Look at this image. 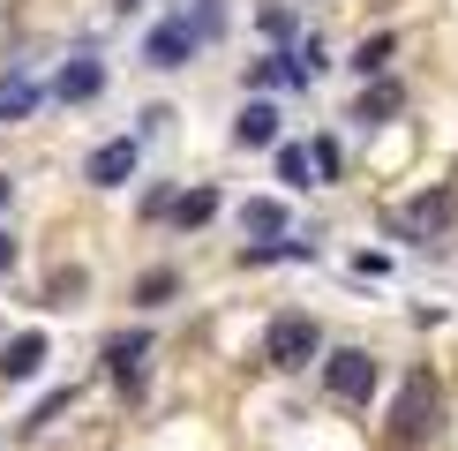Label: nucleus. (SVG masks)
I'll return each mask as SVG.
<instances>
[{
    "instance_id": "393cba45",
    "label": "nucleus",
    "mask_w": 458,
    "mask_h": 451,
    "mask_svg": "<svg viewBox=\"0 0 458 451\" xmlns=\"http://www.w3.org/2000/svg\"><path fill=\"white\" fill-rule=\"evenodd\" d=\"M113 8H121V15H136V8H143V0H113Z\"/></svg>"
},
{
    "instance_id": "b1692460",
    "label": "nucleus",
    "mask_w": 458,
    "mask_h": 451,
    "mask_svg": "<svg viewBox=\"0 0 458 451\" xmlns=\"http://www.w3.org/2000/svg\"><path fill=\"white\" fill-rule=\"evenodd\" d=\"M8 196H15V181H8V174H0V211H8Z\"/></svg>"
},
{
    "instance_id": "20e7f679",
    "label": "nucleus",
    "mask_w": 458,
    "mask_h": 451,
    "mask_svg": "<svg viewBox=\"0 0 458 451\" xmlns=\"http://www.w3.org/2000/svg\"><path fill=\"white\" fill-rule=\"evenodd\" d=\"M323 391H331L338 406H360V399L376 391V353H360V346L331 353V362H323Z\"/></svg>"
},
{
    "instance_id": "9b49d317",
    "label": "nucleus",
    "mask_w": 458,
    "mask_h": 451,
    "mask_svg": "<svg viewBox=\"0 0 458 451\" xmlns=\"http://www.w3.org/2000/svg\"><path fill=\"white\" fill-rule=\"evenodd\" d=\"M38 369H46V331H23V338L0 346V376H8V384H23V376H38Z\"/></svg>"
},
{
    "instance_id": "ddd939ff",
    "label": "nucleus",
    "mask_w": 458,
    "mask_h": 451,
    "mask_svg": "<svg viewBox=\"0 0 458 451\" xmlns=\"http://www.w3.org/2000/svg\"><path fill=\"white\" fill-rule=\"evenodd\" d=\"M38 98H46V90H38L23 68H8V75H0V121H23V113H30Z\"/></svg>"
},
{
    "instance_id": "7ed1b4c3",
    "label": "nucleus",
    "mask_w": 458,
    "mask_h": 451,
    "mask_svg": "<svg viewBox=\"0 0 458 451\" xmlns=\"http://www.w3.org/2000/svg\"><path fill=\"white\" fill-rule=\"evenodd\" d=\"M316 353H323V331H316V316H278V324L271 331H263V362H271V369H285V376H293V369H309L316 362Z\"/></svg>"
},
{
    "instance_id": "6e6552de",
    "label": "nucleus",
    "mask_w": 458,
    "mask_h": 451,
    "mask_svg": "<svg viewBox=\"0 0 458 451\" xmlns=\"http://www.w3.org/2000/svg\"><path fill=\"white\" fill-rule=\"evenodd\" d=\"M98 90H106V61H83V53L53 75V98H61V106H90Z\"/></svg>"
},
{
    "instance_id": "4468645a",
    "label": "nucleus",
    "mask_w": 458,
    "mask_h": 451,
    "mask_svg": "<svg viewBox=\"0 0 458 451\" xmlns=\"http://www.w3.org/2000/svg\"><path fill=\"white\" fill-rule=\"evenodd\" d=\"M218 218V188H188V196H174V226L181 234H196V226Z\"/></svg>"
},
{
    "instance_id": "4be33fe9",
    "label": "nucleus",
    "mask_w": 458,
    "mask_h": 451,
    "mask_svg": "<svg viewBox=\"0 0 458 451\" xmlns=\"http://www.w3.org/2000/svg\"><path fill=\"white\" fill-rule=\"evenodd\" d=\"M309 158H316V181H338V143H331V136L309 143Z\"/></svg>"
},
{
    "instance_id": "2eb2a0df",
    "label": "nucleus",
    "mask_w": 458,
    "mask_h": 451,
    "mask_svg": "<svg viewBox=\"0 0 458 451\" xmlns=\"http://www.w3.org/2000/svg\"><path fill=\"white\" fill-rule=\"evenodd\" d=\"M391 53H398V38H391V30H376V38H360V46H353V61H346V68H353V75H369V83H376V75L391 68Z\"/></svg>"
},
{
    "instance_id": "412c9836",
    "label": "nucleus",
    "mask_w": 458,
    "mask_h": 451,
    "mask_svg": "<svg viewBox=\"0 0 458 451\" xmlns=\"http://www.w3.org/2000/svg\"><path fill=\"white\" fill-rule=\"evenodd\" d=\"M256 23H263V38H271V46H293V15H285V8H263Z\"/></svg>"
},
{
    "instance_id": "1a4fd4ad",
    "label": "nucleus",
    "mask_w": 458,
    "mask_h": 451,
    "mask_svg": "<svg viewBox=\"0 0 458 451\" xmlns=\"http://www.w3.org/2000/svg\"><path fill=\"white\" fill-rule=\"evenodd\" d=\"M398 106H406V83H391V75H376V83H369V90L353 98V113H346V121H360V128H384V121H391Z\"/></svg>"
},
{
    "instance_id": "a211bd4d",
    "label": "nucleus",
    "mask_w": 458,
    "mask_h": 451,
    "mask_svg": "<svg viewBox=\"0 0 458 451\" xmlns=\"http://www.w3.org/2000/svg\"><path fill=\"white\" fill-rule=\"evenodd\" d=\"M174 294H181V271H174V263H165V271H143V278H136V309H165Z\"/></svg>"
},
{
    "instance_id": "423d86ee",
    "label": "nucleus",
    "mask_w": 458,
    "mask_h": 451,
    "mask_svg": "<svg viewBox=\"0 0 458 451\" xmlns=\"http://www.w3.org/2000/svg\"><path fill=\"white\" fill-rule=\"evenodd\" d=\"M188 46H196V23H188V15H165V23L143 38V61H150V68H181Z\"/></svg>"
},
{
    "instance_id": "dca6fc26",
    "label": "nucleus",
    "mask_w": 458,
    "mask_h": 451,
    "mask_svg": "<svg viewBox=\"0 0 458 451\" xmlns=\"http://www.w3.org/2000/svg\"><path fill=\"white\" fill-rule=\"evenodd\" d=\"M278 150V181L285 188H316V158H309V143H271Z\"/></svg>"
},
{
    "instance_id": "f257e3e1",
    "label": "nucleus",
    "mask_w": 458,
    "mask_h": 451,
    "mask_svg": "<svg viewBox=\"0 0 458 451\" xmlns=\"http://www.w3.org/2000/svg\"><path fill=\"white\" fill-rule=\"evenodd\" d=\"M436 421H444V384H436V369L413 362L406 384H398V399H391L384 437H391V451H421V444L436 437Z\"/></svg>"
},
{
    "instance_id": "9d476101",
    "label": "nucleus",
    "mask_w": 458,
    "mask_h": 451,
    "mask_svg": "<svg viewBox=\"0 0 458 451\" xmlns=\"http://www.w3.org/2000/svg\"><path fill=\"white\" fill-rule=\"evenodd\" d=\"M278 128H285V113H278L271 98H248V106H241V121H233V136H241L248 150H271V143H278Z\"/></svg>"
},
{
    "instance_id": "5701e85b",
    "label": "nucleus",
    "mask_w": 458,
    "mask_h": 451,
    "mask_svg": "<svg viewBox=\"0 0 458 451\" xmlns=\"http://www.w3.org/2000/svg\"><path fill=\"white\" fill-rule=\"evenodd\" d=\"M8 263H15V234H0V271H8Z\"/></svg>"
},
{
    "instance_id": "f03ea898",
    "label": "nucleus",
    "mask_w": 458,
    "mask_h": 451,
    "mask_svg": "<svg viewBox=\"0 0 458 451\" xmlns=\"http://www.w3.org/2000/svg\"><path fill=\"white\" fill-rule=\"evenodd\" d=\"M451 218H458V188H451V181H436L428 196H413L406 211H391V234H398V241H444V234H451Z\"/></svg>"
},
{
    "instance_id": "6ab92c4d",
    "label": "nucleus",
    "mask_w": 458,
    "mask_h": 451,
    "mask_svg": "<svg viewBox=\"0 0 458 451\" xmlns=\"http://www.w3.org/2000/svg\"><path fill=\"white\" fill-rule=\"evenodd\" d=\"M83 286H90V278L75 271V263H61V271L46 278V294H53V309H75V301H83Z\"/></svg>"
},
{
    "instance_id": "f8f14e48",
    "label": "nucleus",
    "mask_w": 458,
    "mask_h": 451,
    "mask_svg": "<svg viewBox=\"0 0 458 451\" xmlns=\"http://www.w3.org/2000/svg\"><path fill=\"white\" fill-rule=\"evenodd\" d=\"M241 234L278 241V234H285V203H278V196H248V203H241Z\"/></svg>"
},
{
    "instance_id": "0eeeda50",
    "label": "nucleus",
    "mask_w": 458,
    "mask_h": 451,
    "mask_svg": "<svg viewBox=\"0 0 458 451\" xmlns=\"http://www.w3.org/2000/svg\"><path fill=\"white\" fill-rule=\"evenodd\" d=\"M128 174H136V136H121V143H98V150L83 158V181H90V188H121Z\"/></svg>"
},
{
    "instance_id": "aec40b11",
    "label": "nucleus",
    "mask_w": 458,
    "mask_h": 451,
    "mask_svg": "<svg viewBox=\"0 0 458 451\" xmlns=\"http://www.w3.org/2000/svg\"><path fill=\"white\" fill-rule=\"evenodd\" d=\"M68 406H75V391H53V399H38V406H30V421H23V429L38 437V429H46V421H61Z\"/></svg>"
},
{
    "instance_id": "39448f33",
    "label": "nucleus",
    "mask_w": 458,
    "mask_h": 451,
    "mask_svg": "<svg viewBox=\"0 0 458 451\" xmlns=\"http://www.w3.org/2000/svg\"><path fill=\"white\" fill-rule=\"evenodd\" d=\"M143 362H150V331H121V338H106V369L121 376L128 399L143 391Z\"/></svg>"
},
{
    "instance_id": "f3484780",
    "label": "nucleus",
    "mask_w": 458,
    "mask_h": 451,
    "mask_svg": "<svg viewBox=\"0 0 458 451\" xmlns=\"http://www.w3.org/2000/svg\"><path fill=\"white\" fill-rule=\"evenodd\" d=\"M278 83H301V68L285 61V53H263V61L248 68V90H256V98H263V90H278Z\"/></svg>"
}]
</instances>
